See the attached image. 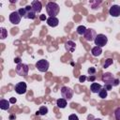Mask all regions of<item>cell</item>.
I'll use <instances>...</instances> for the list:
<instances>
[{
  "label": "cell",
  "mask_w": 120,
  "mask_h": 120,
  "mask_svg": "<svg viewBox=\"0 0 120 120\" xmlns=\"http://www.w3.org/2000/svg\"><path fill=\"white\" fill-rule=\"evenodd\" d=\"M36 115H40V113H39V111L36 112Z\"/></svg>",
  "instance_id": "33"
},
{
  "label": "cell",
  "mask_w": 120,
  "mask_h": 120,
  "mask_svg": "<svg viewBox=\"0 0 120 120\" xmlns=\"http://www.w3.org/2000/svg\"><path fill=\"white\" fill-rule=\"evenodd\" d=\"M14 62H15V63H17V64L22 63V62H21V58H20V57H16V58H14Z\"/></svg>",
  "instance_id": "31"
},
{
  "label": "cell",
  "mask_w": 120,
  "mask_h": 120,
  "mask_svg": "<svg viewBox=\"0 0 120 120\" xmlns=\"http://www.w3.org/2000/svg\"><path fill=\"white\" fill-rule=\"evenodd\" d=\"M31 7L33 8V10L36 12V13H39L42 9V4L40 1H38V0H34L32 1L31 3Z\"/></svg>",
  "instance_id": "12"
},
{
  "label": "cell",
  "mask_w": 120,
  "mask_h": 120,
  "mask_svg": "<svg viewBox=\"0 0 120 120\" xmlns=\"http://www.w3.org/2000/svg\"><path fill=\"white\" fill-rule=\"evenodd\" d=\"M87 80H88L90 82H94L95 80H96V76H95V75H90V76L87 78Z\"/></svg>",
  "instance_id": "27"
},
{
  "label": "cell",
  "mask_w": 120,
  "mask_h": 120,
  "mask_svg": "<svg viewBox=\"0 0 120 120\" xmlns=\"http://www.w3.org/2000/svg\"><path fill=\"white\" fill-rule=\"evenodd\" d=\"M16 101H17L16 98H9V102L12 103V104H13V103H16Z\"/></svg>",
  "instance_id": "30"
},
{
  "label": "cell",
  "mask_w": 120,
  "mask_h": 120,
  "mask_svg": "<svg viewBox=\"0 0 120 120\" xmlns=\"http://www.w3.org/2000/svg\"><path fill=\"white\" fill-rule=\"evenodd\" d=\"M109 14L112 17H118L120 16V6L112 5L109 9Z\"/></svg>",
  "instance_id": "11"
},
{
  "label": "cell",
  "mask_w": 120,
  "mask_h": 120,
  "mask_svg": "<svg viewBox=\"0 0 120 120\" xmlns=\"http://www.w3.org/2000/svg\"><path fill=\"white\" fill-rule=\"evenodd\" d=\"M61 96L63 98H65L66 100H70L73 97V90L70 87L68 86H63L61 88Z\"/></svg>",
  "instance_id": "7"
},
{
  "label": "cell",
  "mask_w": 120,
  "mask_h": 120,
  "mask_svg": "<svg viewBox=\"0 0 120 120\" xmlns=\"http://www.w3.org/2000/svg\"><path fill=\"white\" fill-rule=\"evenodd\" d=\"M96 37H97V33L94 29L92 28H88L85 32V34L83 35V38L86 41H94L96 39Z\"/></svg>",
  "instance_id": "9"
},
{
  "label": "cell",
  "mask_w": 120,
  "mask_h": 120,
  "mask_svg": "<svg viewBox=\"0 0 120 120\" xmlns=\"http://www.w3.org/2000/svg\"><path fill=\"white\" fill-rule=\"evenodd\" d=\"M101 88H102V86L99 83L95 82H92L91 85H90V90H91L92 93H98L101 90Z\"/></svg>",
  "instance_id": "15"
},
{
  "label": "cell",
  "mask_w": 120,
  "mask_h": 120,
  "mask_svg": "<svg viewBox=\"0 0 120 120\" xmlns=\"http://www.w3.org/2000/svg\"><path fill=\"white\" fill-rule=\"evenodd\" d=\"M114 117L116 120H120V107L116 108L114 111Z\"/></svg>",
  "instance_id": "24"
},
{
  "label": "cell",
  "mask_w": 120,
  "mask_h": 120,
  "mask_svg": "<svg viewBox=\"0 0 120 120\" xmlns=\"http://www.w3.org/2000/svg\"><path fill=\"white\" fill-rule=\"evenodd\" d=\"M102 82L104 85H111V86H117L119 84V79L115 78L111 72H105L102 75Z\"/></svg>",
  "instance_id": "1"
},
{
  "label": "cell",
  "mask_w": 120,
  "mask_h": 120,
  "mask_svg": "<svg viewBox=\"0 0 120 120\" xmlns=\"http://www.w3.org/2000/svg\"><path fill=\"white\" fill-rule=\"evenodd\" d=\"M95 42V45L96 46H98V47H103L107 44L108 42V38L104 35V34H98L97 37H96V39L94 40Z\"/></svg>",
  "instance_id": "6"
},
{
  "label": "cell",
  "mask_w": 120,
  "mask_h": 120,
  "mask_svg": "<svg viewBox=\"0 0 120 120\" xmlns=\"http://www.w3.org/2000/svg\"><path fill=\"white\" fill-rule=\"evenodd\" d=\"M59 10H60V8H59L57 3H55V2H49V3H47V5H46V11H47V14L50 17H56V15L59 13Z\"/></svg>",
  "instance_id": "3"
},
{
  "label": "cell",
  "mask_w": 120,
  "mask_h": 120,
  "mask_svg": "<svg viewBox=\"0 0 120 120\" xmlns=\"http://www.w3.org/2000/svg\"><path fill=\"white\" fill-rule=\"evenodd\" d=\"M67 101L68 100H66L65 98H58L57 100H56V105L59 107V108H66V106H67Z\"/></svg>",
  "instance_id": "18"
},
{
  "label": "cell",
  "mask_w": 120,
  "mask_h": 120,
  "mask_svg": "<svg viewBox=\"0 0 120 120\" xmlns=\"http://www.w3.org/2000/svg\"><path fill=\"white\" fill-rule=\"evenodd\" d=\"M47 17H46V15L45 14H41V15H39V20L40 21H47Z\"/></svg>",
  "instance_id": "29"
},
{
  "label": "cell",
  "mask_w": 120,
  "mask_h": 120,
  "mask_svg": "<svg viewBox=\"0 0 120 120\" xmlns=\"http://www.w3.org/2000/svg\"><path fill=\"white\" fill-rule=\"evenodd\" d=\"M98 97L100 98H107V96H108V93H107V90L103 87V88H101V90L98 93Z\"/></svg>",
  "instance_id": "21"
},
{
  "label": "cell",
  "mask_w": 120,
  "mask_h": 120,
  "mask_svg": "<svg viewBox=\"0 0 120 120\" xmlns=\"http://www.w3.org/2000/svg\"><path fill=\"white\" fill-rule=\"evenodd\" d=\"M38 111H39L40 115H45V114L48 113V108H47L46 106H41Z\"/></svg>",
  "instance_id": "23"
},
{
  "label": "cell",
  "mask_w": 120,
  "mask_h": 120,
  "mask_svg": "<svg viewBox=\"0 0 120 120\" xmlns=\"http://www.w3.org/2000/svg\"><path fill=\"white\" fill-rule=\"evenodd\" d=\"M19 13L21 15L22 18H24V19H30V20H34L36 19L37 17V13L33 10L32 7L31 6H26L25 8H20L19 10Z\"/></svg>",
  "instance_id": "2"
},
{
  "label": "cell",
  "mask_w": 120,
  "mask_h": 120,
  "mask_svg": "<svg viewBox=\"0 0 120 120\" xmlns=\"http://www.w3.org/2000/svg\"><path fill=\"white\" fill-rule=\"evenodd\" d=\"M86 79H87V78H86L85 75H82V76L79 77V82H84V81H85Z\"/></svg>",
  "instance_id": "28"
},
{
  "label": "cell",
  "mask_w": 120,
  "mask_h": 120,
  "mask_svg": "<svg viewBox=\"0 0 120 120\" xmlns=\"http://www.w3.org/2000/svg\"><path fill=\"white\" fill-rule=\"evenodd\" d=\"M68 120H79V118H78V116L76 114L72 113V114H70L68 116Z\"/></svg>",
  "instance_id": "26"
},
{
  "label": "cell",
  "mask_w": 120,
  "mask_h": 120,
  "mask_svg": "<svg viewBox=\"0 0 120 120\" xmlns=\"http://www.w3.org/2000/svg\"><path fill=\"white\" fill-rule=\"evenodd\" d=\"M91 53H92L93 56H99V55L102 53V49H101V47L95 46L94 48H92Z\"/></svg>",
  "instance_id": "17"
},
{
  "label": "cell",
  "mask_w": 120,
  "mask_h": 120,
  "mask_svg": "<svg viewBox=\"0 0 120 120\" xmlns=\"http://www.w3.org/2000/svg\"><path fill=\"white\" fill-rule=\"evenodd\" d=\"M21 19H22V17L20 15L19 11L15 10V11L11 12L9 15V22L13 24H19L21 22Z\"/></svg>",
  "instance_id": "10"
},
{
  "label": "cell",
  "mask_w": 120,
  "mask_h": 120,
  "mask_svg": "<svg viewBox=\"0 0 120 120\" xmlns=\"http://www.w3.org/2000/svg\"><path fill=\"white\" fill-rule=\"evenodd\" d=\"M26 90H27V85H26V83L24 82H19L16 83V85H15V92L18 95L25 94Z\"/></svg>",
  "instance_id": "8"
},
{
  "label": "cell",
  "mask_w": 120,
  "mask_h": 120,
  "mask_svg": "<svg viewBox=\"0 0 120 120\" xmlns=\"http://www.w3.org/2000/svg\"><path fill=\"white\" fill-rule=\"evenodd\" d=\"M6 38H8V31L5 27H1L0 28V38L5 39Z\"/></svg>",
  "instance_id": "20"
},
{
  "label": "cell",
  "mask_w": 120,
  "mask_h": 120,
  "mask_svg": "<svg viewBox=\"0 0 120 120\" xmlns=\"http://www.w3.org/2000/svg\"><path fill=\"white\" fill-rule=\"evenodd\" d=\"M65 49L69 52H73L76 49V43L72 40H68L65 43Z\"/></svg>",
  "instance_id": "13"
},
{
  "label": "cell",
  "mask_w": 120,
  "mask_h": 120,
  "mask_svg": "<svg viewBox=\"0 0 120 120\" xmlns=\"http://www.w3.org/2000/svg\"><path fill=\"white\" fill-rule=\"evenodd\" d=\"M112 63H113L112 58H107V59L105 60V63H104V65H103V68H107L110 67Z\"/></svg>",
  "instance_id": "22"
},
{
  "label": "cell",
  "mask_w": 120,
  "mask_h": 120,
  "mask_svg": "<svg viewBox=\"0 0 120 120\" xmlns=\"http://www.w3.org/2000/svg\"><path fill=\"white\" fill-rule=\"evenodd\" d=\"M59 23V20L56 17H49L47 19V24L51 27H55Z\"/></svg>",
  "instance_id": "14"
},
{
  "label": "cell",
  "mask_w": 120,
  "mask_h": 120,
  "mask_svg": "<svg viewBox=\"0 0 120 120\" xmlns=\"http://www.w3.org/2000/svg\"><path fill=\"white\" fill-rule=\"evenodd\" d=\"M16 119V115L15 114H10L9 115V120H15Z\"/></svg>",
  "instance_id": "32"
},
{
  "label": "cell",
  "mask_w": 120,
  "mask_h": 120,
  "mask_svg": "<svg viewBox=\"0 0 120 120\" xmlns=\"http://www.w3.org/2000/svg\"><path fill=\"white\" fill-rule=\"evenodd\" d=\"M10 107V102L9 100H7V99H4V98H1L0 99V108L1 110H8Z\"/></svg>",
  "instance_id": "16"
},
{
  "label": "cell",
  "mask_w": 120,
  "mask_h": 120,
  "mask_svg": "<svg viewBox=\"0 0 120 120\" xmlns=\"http://www.w3.org/2000/svg\"><path fill=\"white\" fill-rule=\"evenodd\" d=\"M87 72H88L89 75H95V73H96V68H95L94 67H90V68L87 69Z\"/></svg>",
  "instance_id": "25"
},
{
  "label": "cell",
  "mask_w": 120,
  "mask_h": 120,
  "mask_svg": "<svg viewBox=\"0 0 120 120\" xmlns=\"http://www.w3.org/2000/svg\"><path fill=\"white\" fill-rule=\"evenodd\" d=\"M49 67H50V64L45 59H40L36 63V68L40 72H47L49 69Z\"/></svg>",
  "instance_id": "5"
},
{
  "label": "cell",
  "mask_w": 120,
  "mask_h": 120,
  "mask_svg": "<svg viewBox=\"0 0 120 120\" xmlns=\"http://www.w3.org/2000/svg\"><path fill=\"white\" fill-rule=\"evenodd\" d=\"M15 71L16 73L19 75V76H27L28 75V71H29V67L28 65L26 64H23V63H20V64H17L16 68H15Z\"/></svg>",
  "instance_id": "4"
},
{
  "label": "cell",
  "mask_w": 120,
  "mask_h": 120,
  "mask_svg": "<svg viewBox=\"0 0 120 120\" xmlns=\"http://www.w3.org/2000/svg\"><path fill=\"white\" fill-rule=\"evenodd\" d=\"M86 30H87V28H86L84 25H80V26L77 27L76 32H77V34H79V35H81V36H83V35L85 34Z\"/></svg>",
  "instance_id": "19"
}]
</instances>
